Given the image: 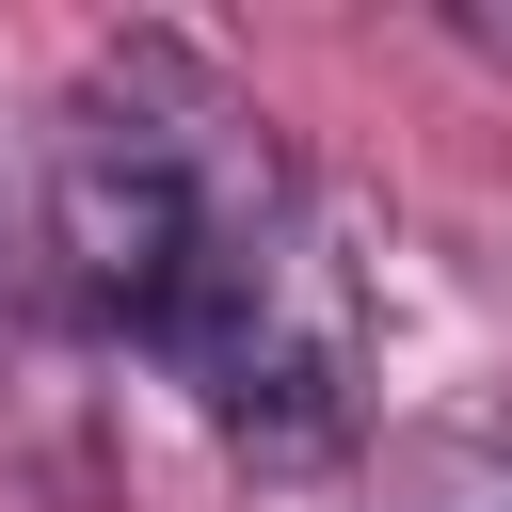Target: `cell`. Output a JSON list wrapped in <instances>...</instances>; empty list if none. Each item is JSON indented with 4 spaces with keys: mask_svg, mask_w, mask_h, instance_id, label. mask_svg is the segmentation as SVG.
Segmentation results:
<instances>
[{
    "mask_svg": "<svg viewBox=\"0 0 512 512\" xmlns=\"http://www.w3.org/2000/svg\"><path fill=\"white\" fill-rule=\"evenodd\" d=\"M144 352L192 384V416H208L224 448L320 464V448L352 432V384H368V288H352V256H336L320 192H272L256 224H224L208 272L176 288V320H160Z\"/></svg>",
    "mask_w": 512,
    "mask_h": 512,
    "instance_id": "6da1fadb",
    "label": "cell"
},
{
    "mask_svg": "<svg viewBox=\"0 0 512 512\" xmlns=\"http://www.w3.org/2000/svg\"><path fill=\"white\" fill-rule=\"evenodd\" d=\"M48 288V112H0V336Z\"/></svg>",
    "mask_w": 512,
    "mask_h": 512,
    "instance_id": "7a4b0ae2",
    "label": "cell"
}]
</instances>
